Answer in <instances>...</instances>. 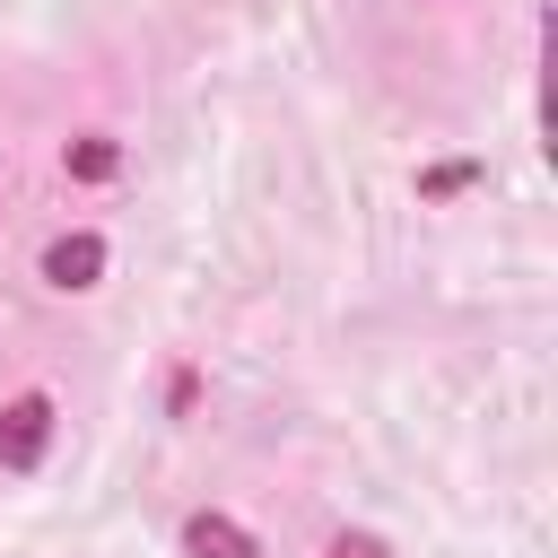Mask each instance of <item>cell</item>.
Here are the masks:
<instances>
[{"instance_id": "obj_1", "label": "cell", "mask_w": 558, "mask_h": 558, "mask_svg": "<svg viewBox=\"0 0 558 558\" xmlns=\"http://www.w3.org/2000/svg\"><path fill=\"white\" fill-rule=\"evenodd\" d=\"M52 436H61V410H52L44 384H26V392L0 401V471H9V480H35L44 453H52Z\"/></svg>"}, {"instance_id": "obj_2", "label": "cell", "mask_w": 558, "mask_h": 558, "mask_svg": "<svg viewBox=\"0 0 558 558\" xmlns=\"http://www.w3.org/2000/svg\"><path fill=\"white\" fill-rule=\"evenodd\" d=\"M105 262H113V244H105L96 227H70V235H52V244L35 253V279H44L52 296H87V288L105 279Z\"/></svg>"}, {"instance_id": "obj_3", "label": "cell", "mask_w": 558, "mask_h": 558, "mask_svg": "<svg viewBox=\"0 0 558 558\" xmlns=\"http://www.w3.org/2000/svg\"><path fill=\"white\" fill-rule=\"evenodd\" d=\"M174 549H183V558H262V541H253L227 506H192L183 532H174Z\"/></svg>"}, {"instance_id": "obj_4", "label": "cell", "mask_w": 558, "mask_h": 558, "mask_svg": "<svg viewBox=\"0 0 558 558\" xmlns=\"http://www.w3.org/2000/svg\"><path fill=\"white\" fill-rule=\"evenodd\" d=\"M61 166H70V183H113V174H122V140H113V131H78V140L61 148Z\"/></svg>"}, {"instance_id": "obj_5", "label": "cell", "mask_w": 558, "mask_h": 558, "mask_svg": "<svg viewBox=\"0 0 558 558\" xmlns=\"http://www.w3.org/2000/svg\"><path fill=\"white\" fill-rule=\"evenodd\" d=\"M480 183H488L480 157H445V166H418V174H410L418 201H462V192H480Z\"/></svg>"}, {"instance_id": "obj_6", "label": "cell", "mask_w": 558, "mask_h": 558, "mask_svg": "<svg viewBox=\"0 0 558 558\" xmlns=\"http://www.w3.org/2000/svg\"><path fill=\"white\" fill-rule=\"evenodd\" d=\"M323 558H392V541H384V532H331Z\"/></svg>"}, {"instance_id": "obj_7", "label": "cell", "mask_w": 558, "mask_h": 558, "mask_svg": "<svg viewBox=\"0 0 558 558\" xmlns=\"http://www.w3.org/2000/svg\"><path fill=\"white\" fill-rule=\"evenodd\" d=\"M192 401H201V375H192V366H174V375H166V410H174V418H183V410H192Z\"/></svg>"}]
</instances>
